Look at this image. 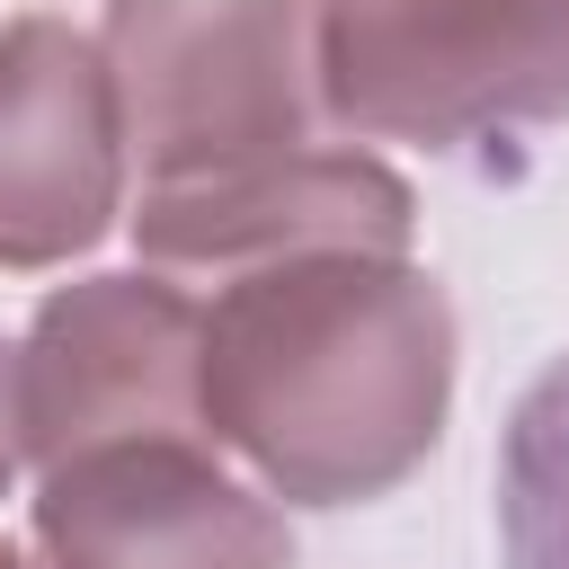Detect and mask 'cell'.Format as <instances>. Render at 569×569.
<instances>
[{
	"label": "cell",
	"instance_id": "obj_1",
	"mask_svg": "<svg viewBox=\"0 0 569 569\" xmlns=\"http://www.w3.org/2000/svg\"><path fill=\"white\" fill-rule=\"evenodd\" d=\"M196 400L276 498L365 507L445 436L453 302L400 249L258 258L204 311Z\"/></svg>",
	"mask_w": 569,
	"mask_h": 569
},
{
	"label": "cell",
	"instance_id": "obj_2",
	"mask_svg": "<svg viewBox=\"0 0 569 569\" xmlns=\"http://www.w3.org/2000/svg\"><path fill=\"white\" fill-rule=\"evenodd\" d=\"M311 89L329 124L427 151L569 124V0H320Z\"/></svg>",
	"mask_w": 569,
	"mask_h": 569
},
{
	"label": "cell",
	"instance_id": "obj_3",
	"mask_svg": "<svg viewBox=\"0 0 569 569\" xmlns=\"http://www.w3.org/2000/svg\"><path fill=\"white\" fill-rule=\"evenodd\" d=\"M320 0H107L98 53L151 187L231 178L311 142Z\"/></svg>",
	"mask_w": 569,
	"mask_h": 569
},
{
	"label": "cell",
	"instance_id": "obj_4",
	"mask_svg": "<svg viewBox=\"0 0 569 569\" xmlns=\"http://www.w3.org/2000/svg\"><path fill=\"white\" fill-rule=\"evenodd\" d=\"M196 347H204V311L160 276H80V284H62L9 356L18 453H36L53 471V462L98 453V445L196 436L204 427Z\"/></svg>",
	"mask_w": 569,
	"mask_h": 569
},
{
	"label": "cell",
	"instance_id": "obj_5",
	"mask_svg": "<svg viewBox=\"0 0 569 569\" xmlns=\"http://www.w3.org/2000/svg\"><path fill=\"white\" fill-rule=\"evenodd\" d=\"M124 204V124L98 36L71 18L0 27V267H62Z\"/></svg>",
	"mask_w": 569,
	"mask_h": 569
},
{
	"label": "cell",
	"instance_id": "obj_6",
	"mask_svg": "<svg viewBox=\"0 0 569 569\" xmlns=\"http://www.w3.org/2000/svg\"><path fill=\"white\" fill-rule=\"evenodd\" d=\"M44 569H293L284 516L213 471L196 436H133L44 471L36 489Z\"/></svg>",
	"mask_w": 569,
	"mask_h": 569
},
{
	"label": "cell",
	"instance_id": "obj_7",
	"mask_svg": "<svg viewBox=\"0 0 569 569\" xmlns=\"http://www.w3.org/2000/svg\"><path fill=\"white\" fill-rule=\"evenodd\" d=\"M409 187L365 151H284L231 178L142 187L133 240L160 267H258L293 249H409Z\"/></svg>",
	"mask_w": 569,
	"mask_h": 569
},
{
	"label": "cell",
	"instance_id": "obj_8",
	"mask_svg": "<svg viewBox=\"0 0 569 569\" xmlns=\"http://www.w3.org/2000/svg\"><path fill=\"white\" fill-rule=\"evenodd\" d=\"M498 560L569 569V356H551L498 436Z\"/></svg>",
	"mask_w": 569,
	"mask_h": 569
},
{
	"label": "cell",
	"instance_id": "obj_9",
	"mask_svg": "<svg viewBox=\"0 0 569 569\" xmlns=\"http://www.w3.org/2000/svg\"><path fill=\"white\" fill-rule=\"evenodd\" d=\"M18 471V427H9V356H0V489Z\"/></svg>",
	"mask_w": 569,
	"mask_h": 569
},
{
	"label": "cell",
	"instance_id": "obj_10",
	"mask_svg": "<svg viewBox=\"0 0 569 569\" xmlns=\"http://www.w3.org/2000/svg\"><path fill=\"white\" fill-rule=\"evenodd\" d=\"M0 569H27V560H18V551H9V542H0Z\"/></svg>",
	"mask_w": 569,
	"mask_h": 569
}]
</instances>
